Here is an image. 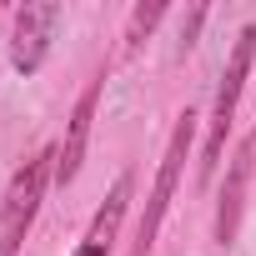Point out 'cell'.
<instances>
[{"instance_id": "cell-1", "label": "cell", "mask_w": 256, "mask_h": 256, "mask_svg": "<svg viewBox=\"0 0 256 256\" xmlns=\"http://www.w3.org/2000/svg\"><path fill=\"white\" fill-rule=\"evenodd\" d=\"M251 66H256V26H241L236 40H231V56L221 66V80H216V100H211V116H206V141H201V181H211L226 161V136L236 126V106H241V90L251 80Z\"/></svg>"}, {"instance_id": "cell-2", "label": "cell", "mask_w": 256, "mask_h": 256, "mask_svg": "<svg viewBox=\"0 0 256 256\" xmlns=\"http://www.w3.org/2000/svg\"><path fill=\"white\" fill-rule=\"evenodd\" d=\"M50 186H56V146H46V151H36L30 161L16 166V176L6 186V201H0V256H20Z\"/></svg>"}, {"instance_id": "cell-9", "label": "cell", "mask_w": 256, "mask_h": 256, "mask_svg": "<svg viewBox=\"0 0 256 256\" xmlns=\"http://www.w3.org/2000/svg\"><path fill=\"white\" fill-rule=\"evenodd\" d=\"M70 256H110V251H100V246H90V241H86V236H80V246H76V251H70Z\"/></svg>"}, {"instance_id": "cell-6", "label": "cell", "mask_w": 256, "mask_h": 256, "mask_svg": "<svg viewBox=\"0 0 256 256\" xmlns=\"http://www.w3.org/2000/svg\"><path fill=\"white\" fill-rule=\"evenodd\" d=\"M56 26H60V6H20L16 26H10V66L20 76H36L56 46Z\"/></svg>"}, {"instance_id": "cell-3", "label": "cell", "mask_w": 256, "mask_h": 256, "mask_svg": "<svg viewBox=\"0 0 256 256\" xmlns=\"http://www.w3.org/2000/svg\"><path fill=\"white\" fill-rule=\"evenodd\" d=\"M191 141H196V110L186 106L171 126V141H166V156L156 166V181H151V196H146V211L136 221V241H131V256H151L161 226H166V211H171V196L181 186V171H186V156H191Z\"/></svg>"}, {"instance_id": "cell-8", "label": "cell", "mask_w": 256, "mask_h": 256, "mask_svg": "<svg viewBox=\"0 0 256 256\" xmlns=\"http://www.w3.org/2000/svg\"><path fill=\"white\" fill-rule=\"evenodd\" d=\"M201 26H206V6H196V10H191V16L181 20V50H191V46H196Z\"/></svg>"}, {"instance_id": "cell-7", "label": "cell", "mask_w": 256, "mask_h": 256, "mask_svg": "<svg viewBox=\"0 0 256 256\" xmlns=\"http://www.w3.org/2000/svg\"><path fill=\"white\" fill-rule=\"evenodd\" d=\"M166 16H171V10L161 6V0H151V6H136V10H131V26H126V56H136V50H141V40H146Z\"/></svg>"}, {"instance_id": "cell-4", "label": "cell", "mask_w": 256, "mask_h": 256, "mask_svg": "<svg viewBox=\"0 0 256 256\" xmlns=\"http://www.w3.org/2000/svg\"><path fill=\"white\" fill-rule=\"evenodd\" d=\"M251 171H256V136H241V146L226 156V181L216 196V221H211V241L216 251H231L246 221V196H251Z\"/></svg>"}, {"instance_id": "cell-5", "label": "cell", "mask_w": 256, "mask_h": 256, "mask_svg": "<svg viewBox=\"0 0 256 256\" xmlns=\"http://www.w3.org/2000/svg\"><path fill=\"white\" fill-rule=\"evenodd\" d=\"M100 90H106V70L80 90L70 120H66V136L56 146V186H70L86 166V151H90V131H96V110H100Z\"/></svg>"}]
</instances>
